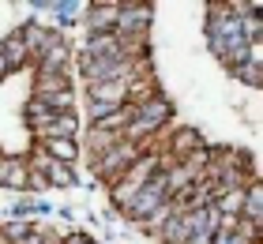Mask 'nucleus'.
Wrapping results in <instances>:
<instances>
[{
  "label": "nucleus",
  "mask_w": 263,
  "mask_h": 244,
  "mask_svg": "<svg viewBox=\"0 0 263 244\" xmlns=\"http://www.w3.org/2000/svg\"><path fill=\"white\" fill-rule=\"evenodd\" d=\"M139 154H143V146H139V143L121 139V143L113 146V151H105L102 158H94V173H98L102 180H109V184H113V180L121 177V173H124V169H128L132 162H136Z\"/></svg>",
  "instance_id": "f257e3e1"
},
{
  "label": "nucleus",
  "mask_w": 263,
  "mask_h": 244,
  "mask_svg": "<svg viewBox=\"0 0 263 244\" xmlns=\"http://www.w3.org/2000/svg\"><path fill=\"white\" fill-rule=\"evenodd\" d=\"M165 199H170V195H165V184H162V173L158 177H151L147 184H143L139 192H136V199H132L128 207H124V214L128 218H136V222H143V218H147L154 207H162Z\"/></svg>",
  "instance_id": "f03ea898"
},
{
  "label": "nucleus",
  "mask_w": 263,
  "mask_h": 244,
  "mask_svg": "<svg viewBox=\"0 0 263 244\" xmlns=\"http://www.w3.org/2000/svg\"><path fill=\"white\" fill-rule=\"evenodd\" d=\"M87 98L121 109V105H128V83H121V79L117 83H87Z\"/></svg>",
  "instance_id": "7ed1b4c3"
},
{
  "label": "nucleus",
  "mask_w": 263,
  "mask_h": 244,
  "mask_svg": "<svg viewBox=\"0 0 263 244\" xmlns=\"http://www.w3.org/2000/svg\"><path fill=\"white\" fill-rule=\"evenodd\" d=\"M117 11H121V4H90V15H87L90 34H113Z\"/></svg>",
  "instance_id": "20e7f679"
},
{
  "label": "nucleus",
  "mask_w": 263,
  "mask_h": 244,
  "mask_svg": "<svg viewBox=\"0 0 263 244\" xmlns=\"http://www.w3.org/2000/svg\"><path fill=\"white\" fill-rule=\"evenodd\" d=\"M38 146L61 165H76V158H79V143L76 139H38Z\"/></svg>",
  "instance_id": "39448f33"
},
{
  "label": "nucleus",
  "mask_w": 263,
  "mask_h": 244,
  "mask_svg": "<svg viewBox=\"0 0 263 244\" xmlns=\"http://www.w3.org/2000/svg\"><path fill=\"white\" fill-rule=\"evenodd\" d=\"M76 132H79V117L76 113H57L53 124L45 132H38V139H76Z\"/></svg>",
  "instance_id": "423d86ee"
},
{
  "label": "nucleus",
  "mask_w": 263,
  "mask_h": 244,
  "mask_svg": "<svg viewBox=\"0 0 263 244\" xmlns=\"http://www.w3.org/2000/svg\"><path fill=\"white\" fill-rule=\"evenodd\" d=\"M259 218H263V188L256 184H248L245 188V203H241V222H248V226H259Z\"/></svg>",
  "instance_id": "0eeeda50"
},
{
  "label": "nucleus",
  "mask_w": 263,
  "mask_h": 244,
  "mask_svg": "<svg viewBox=\"0 0 263 244\" xmlns=\"http://www.w3.org/2000/svg\"><path fill=\"white\" fill-rule=\"evenodd\" d=\"M0 53H4L8 68H23V64H27V60H30V53H27V42H23V30L0 42Z\"/></svg>",
  "instance_id": "6e6552de"
},
{
  "label": "nucleus",
  "mask_w": 263,
  "mask_h": 244,
  "mask_svg": "<svg viewBox=\"0 0 263 244\" xmlns=\"http://www.w3.org/2000/svg\"><path fill=\"white\" fill-rule=\"evenodd\" d=\"M173 214H181V211H177V203H173V199H165L162 207H154V211H151L147 218H143V226H147V233H158V229H162L165 222H170Z\"/></svg>",
  "instance_id": "1a4fd4ad"
},
{
  "label": "nucleus",
  "mask_w": 263,
  "mask_h": 244,
  "mask_svg": "<svg viewBox=\"0 0 263 244\" xmlns=\"http://www.w3.org/2000/svg\"><path fill=\"white\" fill-rule=\"evenodd\" d=\"M158 237H162V244H184V240H188V229H184V222H181V214H173L170 222L158 229Z\"/></svg>",
  "instance_id": "9d476101"
},
{
  "label": "nucleus",
  "mask_w": 263,
  "mask_h": 244,
  "mask_svg": "<svg viewBox=\"0 0 263 244\" xmlns=\"http://www.w3.org/2000/svg\"><path fill=\"white\" fill-rule=\"evenodd\" d=\"M237 79H245L248 87H259V68H252V64H237Z\"/></svg>",
  "instance_id": "9b49d317"
}]
</instances>
